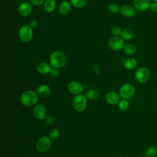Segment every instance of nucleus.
<instances>
[{"instance_id": "nucleus-31", "label": "nucleus", "mask_w": 157, "mask_h": 157, "mask_svg": "<svg viewBox=\"0 0 157 157\" xmlns=\"http://www.w3.org/2000/svg\"><path fill=\"white\" fill-rule=\"evenodd\" d=\"M45 1V0H29V1H30L32 4L36 5V6L41 5L42 4L44 3Z\"/></svg>"}, {"instance_id": "nucleus-17", "label": "nucleus", "mask_w": 157, "mask_h": 157, "mask_svg": "<svg viewBox=\"0 0 157 157\" xmlns=\"http://www.w3.org/2000/svg\"><path fill=\"white\" fill-rule=\"evenodd\" d=\"M71 8V3L69 1L65 0V1H62L59 4V7H58V10L61 14L67 15L70 12Z\"/></svg>"}, {"instance_id": "nucleus-2", "label": "nucleus", "mask_w": 157, "mask_h": 157, "mask_svg": "<svg viewBox=\"0 0 157 157\" xmlns=\"http://www.w3.org/2000/svg\"><path fill=\"white\" fill-rule=\"evenodd\" d=\"M39 96L34 90H27L23 92L20 96L21 103L25 106L29 107L36 104L38 101Z\"/></svg>"}, {"instance_id": "nucleus-14", "label": "nucleus", "mask_w": 157, "mask_h": 157, "mask_svg": "<svg viewBox=\"0 0 157 157\" xmlns=\"http://www.w3.org/2000/svg\"><path fill=\"white\" fill-rule=\"evenodd\" d=\"M105 100L109 104L111 105H115L118 104V102L121 100L120 95L116 91H111L106 94Z\"/></svg>"}, {"instance_id": "nucleus-16", "label": "nucleus", "mask_w": 157, "mask_h": 157, "mask_svg": "<svg viewBox=\"0 0 157 157\" xmlns=\"http://www.w3.org/2000/svg\"><path fill=\"white\" fill-rule=\"evenodd\" d=\"M36 92L39 96L41 98H45L50 94V88L47 85L42 84L38 86Z\"/></svg>"}, {"instance_id": "nucleus-29", "label": "nucleus", "mask_w": 157, "mask_h": 157, "mask_svg": "<svg viewBox=\"0 0 157 157\" xmlns=\"http://www.w3.org/2000/svg\"><path fill=\"white\" fill-rule=\"evenodd\" d=\"M44 121L45 123L48 126H52L54 123L53 118L51 116H47L44 119Z\"/></svg>"}, {"instance_id": "nucleus-26", "label": "nucleus", "mask_w": 157, "mask_h": 157, "mask_svg": "<svg viewBox=\"0 0 157 157\" xmlns=\"http://www.w3.org/2000/svg\"><path fill=\"white\" fill-rule=\"evenodd\" d=\"M120 9L121 7L116 3H111L109 6V10L112 13H117L120 12Z\"/></svg>"}, {"instance_id": "nucleus-15", "label": "nucleus", "mask_w": 157, "mask_h": 157, "mask_svg": "<svg viewBox=\"0 0 157 157\" xmlns=\"http://www.w3.org/2000/svg\"><path fill=\"white\" fill-rule=\"evenodd\" d=\"M52 66L46 62H40L37 66V71L42 74H47L52 71Z\"/></svg>"}, {"instance_id": "nucleus-11", "label": "nucleus", "mask_w": 157, "mask_h": 157, "mask_svg": "<svg viewBox=\"0 0 157 157\" xmlns=\"http://www.w3.org/2000/svg\"><path fill=\"white\" fill-rule=\"evenodd\" d=\"M67 89L71 94L78 95L83 91V87L80 82L77 81H72L68 84Z\"/></svg>"}, {"instance_id": "nucleus-21", "label": "nucleus", "mask_w": 157, "mask_h": 157, "mask_svg": "<svg viewBox=\"0 0 157 157\" xmlns=\"http://www.w3.org/2000/svg\"><path fill=\"white\" fill-rule=\"evenodd\" d=\"M123 50H124V53L128 55H133L136 53V47L132 45V44H126L124 46V48H123Z\"/></svg>"}, {"instance_id": "nucleus-23", "label": "nucleus", "mask_w": 157, "mask_h": 157, "mask_svg": "<svg viewBox=\"0 0 157 157\" xmlns=\"http://www.w3.org/2000/svg\"><path fill=\"white\" fill-rule=\"evenodd\" d=\"M70 1L75 8H83L86 4V0H70Z\"/></svg>"}, {"instance_id": "nucleus-28", "label": "nucleus", "mask_w": 157, "mask_h": 157, "mask_svg": "<svg viewBox=\"0 0 157 157\" xmlns=\"http://www.w3.org/2000/svg\"><path fill=\"white\" fill-rule=\"evenodd\" d=\"M59 131L58 129L53 128L49 132V137L52 139H56L59 136Z\"/></svg>"}, {"instance_id": "nucleus-12", "label": "nucleus", "mask_w": 157, "mask_h": 157, "mask_svg": "<svg viewBox=\"0 0 157 157\" xmlns=\"http://www.w3.org/2000/svg\"><path fill=\"white\" fill-rule=\"evenodd\" d=\"M33 10L32 5L30 2H25L21 3L18 9V13L22 17H27L29 15Z\"/></svg>"}, {"instance_id": "nucleus-20", "label": "nucleus", "mask_w": 157, "mask_h": 157, "mask_svg": "<svg viewBox=\"0 0 157 157\" xmlns=\"http://www.w3.org/2000/svg\"><path fill=\"white\" fill-rule=\"evenodd\" d=\"M121 36L123 39L129 40L133 38L134 33H133L132 30L131 29H129V28L124 29L122 30Z\"/></svg>"}, {"instance_id": "nucleus-33", "label": "nucleus", "mask_w": 157, "mask_h": 157, "mask_svg": "<svg viewBox=\"0 0 157 157\" xmlns=\"http://www.w3.org/2000/svg\"><path fill=\"white\" fill-rule=\"evenodd\" d=\"M151 1H152L153 2H157V0H151Z\"/></svg>"}, {"instance_id": "nucleus-27", "label": "nucleus", "mask_w": 157, "mask_h": 157, "mask_svg": "<svg viewBox=\"0 0 157 157\" xmlns=\"http://www.w3.org/2000/svg\"><path fill=\"white\" fill-rule=\"evenodd\" d=\"M121 32H122V30L120 28V27L118 26H113L111 28L112 34L115 36H118L119 35H121Z\"/></svg>"}, {"instance_id": "nucleus-8", "label": "nucleus", "mask_w": 157, "mask_h": 157, "mask_svg": "<svg viewBox=\"0 0 157 157\" xmlns=\"http://www.w3.org/2000/svg\"><path fill=\"white\" fill-rule=\"evenodd\" d=\"M108 47L113 51H119L124 48V40L121 37L115 36L110 38L108 41Z\"/></svg>"}, {"instance_id": "nucleus-9", "label": "nucleus", "mask_w": 157, "mask_h": 157, "mask_svg": "<svg viewBox=\"0 0 157 157\" xmlns=\"http://www.w3.org/2000/svg\"><path fill=\"white\" fill-rule=\"evenodd\" d=\"M33 115L34 117L39 120H44L47 117V110L45 107L42 104H37L33 108Z\"/></svg>"}, {"instance_id": "nucleus-30", "label": "nucleus", "mask_w": 157, "mask_h": 157, "mask_svg": "<svg viewBox=\"0 0 157 157\" xmlns=\"http://www.w3.org/2000/svg\"><path fill=\"white\" fill-rule=\"evenodd\" d=\"M150 9L151 12L154 13H157V2H151Z\"/></svg>"}, {"instance_id": "nucleus-18", "label": "nucleus", "mask_w": 157, "mask_h": 157, "mask_svg": "<svg viewBox=\"0 0 157 157\" xmlns=\"http://www.w3.org/2000/svg\"><path fill=\"white\" fill-rule=\"evenodd\" d=\"M56 4L55 0H45L44 3V10L48 13H52L56 8Z\"/></svg>"}, {"instance_id": "nucleus-13", "label": "nucleus", "mask_w": 157, "mask_h": 157, "mask_svg": "<svg viewBox=\"0 0 157 157\" xmlns=\"http://www.w3.org/2000/svg\"><path fill=\"white\" fill-rule=\"evenodd\" d=\"M120 13L123 16L130 18L136 15V10L134 6H132L129 4H125L121 7Z\"/></svg>"}, {"instance_id": "nucleus-32", "label": "nucleus", "mask_w": 157, "mask_h": 157, "mask_svg": "<svg viewBox=\"0 0 157 157\" xmlns=\"http://www.w3.org/2000/svg\"><path fill=\"white\" fill-rule=\"evenodd\" d=\"M29 25L31 26V27L32 28H37V26H38V23L37 22L36 20H32V21H31Z\"/></svg>"}, {"instance_id": "nucleus-22", "label": "nucleus", "mask_w": 157, "mask_h": 157, "mask_svg": "<svg viewBox=\"0 0 157 157\" xmlns=\"http://www.w3.org/2000/svg\"><path fill=\"white\" fill-rule=\"evenodd\" d=\"M86 97L89 100H96L99 97V92L95 89H91L86 93Z\"/></svg>"}, {"instance_id": "nucleus-24", "label": "nucleus", "mask_w": 157, "mask_h": 157, "mask_svg": "<svg viewBox=\"0 0 157 157\" xmlns=\"http://www.w3.org/2000/svg\"><path fill=\"white\" fill-rule=\"evenodd\" d=\"M118 108L121 110L124 111V110H126L128 109V108L129 107V103L127 99H122L118 102Z\"/></svg>"}, {"instance_id": "nucleus-10", "label": "nucleus", "mask_w": 157, "mask_h": 157, "mask_svg": "<svg viewBox=\"0 0 157 157\" xmlns=\"http://www.w3.org/2000/svg\"><path fill=\"white\" fill-rule=\"evenodd\" d=\"M151 0H133V6L136 10L144 12L150 9Z\"/></svg>"}, {"instance_id": "nucleus-19", "label": "nucleus", "mask_w": 157, "mask_h": 157, "mask_svg": "<svg viewBox=\"0 0 157 157\" xmlns=\"http://www.w3.org/2000/svg\"><path fill=\"white\" fill-rule=\"evenodd\" d=\"M137 65V61L135 58H129L124 60V66L126 69L129 70L134 69L136 67Z\"/></svg>"}, {"instance_id": "nucleus-5", "label": "nucleus", "mask_w": 157, "mask_h": 157, "mask_svg": "<svg viewBox=\"0 0 157 157\" xmlns=\"http://www.w3.org/2000/svg\"><path fill=\"white\" fill-rule=\"evenodd\" d=\"M136 89L133 85L131 83H124L121 86L119 90V94L123 99L131 98L135 94Z\"/></svg>"}, {"instance_id": "nucleus-7", "label": "nucleus", "mask_w": 157, "mask_h": 157, "mask_svg": "<svg viewBox=\"0 0 157 157\" xmlns=\"http://www.w3.org/2000/svg\"><path fill=\"white\" fill-rule=\"evenodd\" d=\"M150 77V72L145 67H139L135 72V77L137 81L140 83H146Z\"/></svg>"}, {"instance_id": "nucleus-34", "label": "nucleus", "mask_w": 157, "mask_h": 157, "mask_svg": "<svg viewBox=\"0 0 157 157\" xmlns=\"http://www.w3.org/2000/svg\"><path fill=\"white\" fill-rule=\"evenodd\" d=\"M142 157H148L147 156H142Z\"/></svg>"}, {"instance_id": "nucleus-3", "label": "nucleus", "mask_w": 157, "mask_h": 157, "mask_svg": "<svg viewBox=\"0 0 157 157\" xmlns=\"http://www.w3.org/2000/svg\"><path fill=\"white\" fill-rule=\"evenodd\" d=\"M33 36V28L29 25H24L21 26L18 31V36L20 40L23 42H29Z\"/></svg>"}, {"instance_id": "nucleus-4", "label": "nucleus", "mask_w": 157, "mask_h": 157, "mask_svg": "<svg viewBox=\"0 0 157 157\" xmlns=\"http://www.w3.org/2000/svg\"><path fill=\"white\" fill-rule=\"evenodd\" d=\"M74 109L77 112H83L85 110L87 104V98L83 94L76 95L72 101Z\"/></svg>"}, {"instance_id": "nucleus-1", "label": "nucleus", "mask_w": 157, "mask_h": 157, "mask_svg": "<svg viewBox=\"0 0 157 157\" xmlns=\"http://www.w3.org/2000/svg\"><path fill=\"white\" fill-rule=\"evenodd\" d=\"M50 64L54 68H61L64 66L67 62L66 55L61 51H55L52 52L49 57Z\"/></svg>"}, {"instance_id": "nucleus-6", "label": "nucleus", "mask_w": 157, "mask_h": 157, "mask_svg": "<svg viewBox=\"0 0 157 157\" xmlns=\"http://www.w3.org/2000/svg\"><path fill=\"white\" fill-rule=\"evenodd\" d=\"M52 145L51 139L47 136L40 137L36 142V147L38 151L43 153L47 151Z\"/></svg>"}, {"instance_id": "nucleus-25", "label": "nucleus", "mask_w": 157, "mask_h": 157, "mask_svg": "<svg viewBox=\"0 0 157 157\" xmlns=\"http://www.w3.org/2000/svg\"><path fill=\"white\" fill-rule=\"evenodd\" d=\"M145 155L148 157H155L157 155V149L154 146H151L149 147L146 151H145Z\"/></svg>"}]
</instances>
